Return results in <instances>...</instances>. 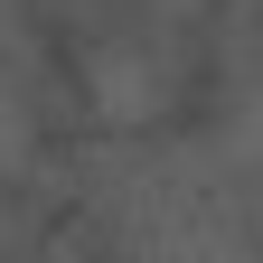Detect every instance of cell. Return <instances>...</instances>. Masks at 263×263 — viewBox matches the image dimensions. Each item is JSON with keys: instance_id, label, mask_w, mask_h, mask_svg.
<instances>
[{"instance_id": "1", "label": "cell", "mask_w": 263, "mask_h": 263, "mask_svg": "<svg viewBox=\"0 0 263 263\" xmlns=\"http://www.w3.org/2000/svg\"><path fill=\"white\" fill-rule=\"evenodd\" d=\"M85 104L104 122H151L160 104H170V47H151V28H132V38H104L85 57Z\"/></svg>"}, {"instance_id": "2", "label": "cell", "mask_w": 263, "mask_h": 263, "mask_svg": "<svg viewBox=\"0 0 263 263\" xmlns=\"http://www.w3.org/2000/svg\"><path fill=\"white\" fill-rule=\"evenodd\" d=\"M19 160H28V104L0 85V170H19Z\"/></svg>"}]
</instances>
